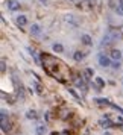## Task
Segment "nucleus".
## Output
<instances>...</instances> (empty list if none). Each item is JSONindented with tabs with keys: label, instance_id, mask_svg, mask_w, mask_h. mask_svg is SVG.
<instances>
[{
	"label": "nucleus",
	"instance_id": "nucleus-1",
	"mask_svg": "<svg viewBox=\"0 0 123 135\" xmlns=\"http://www.w3.org/2000/svg\"><path fill=\"white\" fill-rule=\"evenodd\" d=\"M111 62H112V61H111L106 55H103V53H100V55H99V64H100L102 67H110Z\"/></svg>",
	"mask_w": 123,
	"mask_h": 135
},
{
	"label": "nucleus",
	"instance_id": "nucleus-2",
	"mask_svg": "<svg viewBox=\"0 0 123 135\" xmlns=\"http://www.w3.org/2000/svg\"><path fill=\"white\" fill-rule=\"evenodd\" d=\"M64 20H65V21H67V23H68L70 26H73V27H78V20L74 18L73 15H72V14L65 15V17H64Z\"/></svg>",
	"mask_w": 123,
	"mask_h": 135
},
{
	"label": "nucleus",
	"instance_id": "nucleus-3",
	"mask_svg": "<svg viewBox=\"0 0 123 135\" xmlns=\"http://www.w3.org/2000/svg\"><path fill=\"white\" fill-rule=\"evenodd\" d=\"M8 9H11V11H18L20 2H17V0H9V2H8Z\"/></svg>",
	"mask_w": 123,
	"mask_h": 135
},
{
	"label": "nucleus",
	"instance_id": "nucleus-4",
	"mask_svg": "<svg viewBox=\"0 0 123 135\" xmlns=\"http://www.w3.org/2000/svg\"><path fill=\"white\" fill-rule=\"evenodd\" d=\"M74 86H78L79 90H84V91H85V82H84V79L79 78V76L74 78Z\"/></svg>",
	"mask_w": 123,
	"mask_h": 135
},
{
	"label": "nucleus",
	"instance_id": "nucleus-5",
	"mask_svg": "<svg viewBox=\"0 0 123 135\" xmlns=\"http://www.w3.org/2000/svg\"><path fill=\"white\" fill-rule=\"evenodd\" d=\"M111 58H112L114 61H120V59H122V52L119 49H112L111 50Z\"/></svg>",
	"mask_w": 123,
	"mask_h": 135
},
{
	"label": "nucleus",
	"instance_id": "nucleus-6",
	"mask_svg": "<svg viewBox=\"0 0 123 135\" xmlns=\"http://www.w3.org/2000/svg\"><path fill=\"white\" fill-rule=\"evenodd\" d=\"M112 124H114V123L110 120V117H108V115H105V118L100 120V126H102V128H111Z\"/></svg>",
	"mask_w": 123,
	"mask_h": 135
},
{
	"label": "nucleus",
	"instance_id": "nucleus-7",
	"mask_svg": "<svg viewBox=\"0 0 123 135\" xmlns=\"http://www.w3.org/2000/svg\"><path fill=\"white\" fill-rule=\"evenodd\" d=\"M81 41L85 44V46H91V44H93V38L90 37L88 33H84V35L81 37Z\"/></svg>",
	"mask_w": 123,
	"mask_h": 135
},
{
	"label": "nucleus",
	"instance_id": "nucleus-8",
	"mask_svg": "<svg viewBox=\"0 0 123 135\" xmlns=\"http://www.w3.org/2000/svg\"><path fill=\"white\" fill-rule=\"evenodd\" d=\"M26 118H29V120H37L38 118V114L35 109H29L26 111Z\"/></svg>",
	"mask_w": 123,
	"mask_h": 135
},
{
	"label": "nucleus",
	"instance_id": "nucleus-9",
	"mask_svg": "<svg viewBox=\"0 0 123 135\" xmlns=\"http://www.w3.org/2000/svg\"><path fill=\"white\" fill-rule=\"evenodd\" d=\"M94 84H96V88L100 90V88H103V86H105V80L102 79V78L96 76V78H94Z\"/></svg>",
	"mask_w": 123,
	"mask_h": 135
},
{
	"label": "nucleus",
	"instance_id": "nucleus-10",
	"mask_svg": "<svg viewBox=\"0 0 123 135\" xmlns=\"http://www.w3.org/2000/svg\"><path fill=\"white\" fill-rule=\"evenodd\" d=\"M31 33L32 35H40V33H41V26L40 25H32L31 26Z\"/></svg>",
	"mask_w": 123,
	"mask_h": 135
},
{
	"label": "nucleus",
	"instance_id": "nucleus-11",
	"mask_svg": "<svg viewBox=\"0 0 123 135\" xmlns=\"http://www.w3.org/2000/svg\"><path fill=\"white\" fill-rule=\"evenodd\" d=\"M73 59H74L76 62H81L82 59H84V53H82L81 50H76V52L73 53Z\"/></svg>",
	"mask_w": 123,
	"mask_h": 135
},
{
	"label": "nucleus",
	"instance_id": "nucleus-12",
	"mask_svg": "<svg viewBox=\"0 0 123 135\" xmlns=\"http://www.w3.org/2000/svg\"><path fill=\"white\" fill-rule=\"evenodd\" d=\"M17 25L18 26H26L27 25V18H26L25 15H18V17H17Z\"/></svg>",
	"mask_w": 123,
	"mask_h": 135
},
{
	"label": "nucleus",
	"instance_id": "nucleus-13",
	"mask_svg": "<svg viewBox=\"0 0 123 135\" xmlns=\"http://www.w3.org/2000/svg\"><path fill=\"white\" fill-rule=\"evenodd\" d=\"M27 52L31 53V56H34V59H35V62H37V64H41V62H40V58H38V55H37V52H35V49L27 47Z\"/></svg>",
	"mask_w": 123,
	"mask_h": 135
},
{
	"label": "nucleus",
	"instance_id": "nucleus-14",
	"mask_svg": "<svg viewBox=\"0 0 123 135\" xmlns=\"http://www.w3.org/2000/svg\"><path fill=\"white\" fill-rule=\"evenodd\" d=\"M96 103L97 105H111V102L108 100V99H105V97H97L96 99Z\"/></svg>",
	"mask_w": 123,
	"mask_h": 135
},
{
	"label": "nucleus",
	"instance_id": "nucleus-15",
	"mask_svg": "<svg viewBox=\"0 0 123 135\" xmlns=\"http://www.w3.org/2000/svg\"><path fill=\"white\" fill-rule=\"evenodd\" d=\"M52 49L55 50L56 53H61V52H64V46H62V44H59V43H55Z\"/></svg>",
	"mask_w": 123,
	"mask_h": 135
},
{
	"label": "nucleus",
	"instance_id": "nucleus-16",
	"mask_svg": "<svg viewBox=\"0 0 123 135\" xmlns=\"http://www.w3.org/2000/svg\"><path fill=\"white\" fill-rule=\"evenodd\" d=\"M46 134V126L44 124H40L37 128V135H44Z\"/></svg>",
	"mask_w": 123,
	"mask_h": 135
},
{
	"label": "nucleus",
	"instance_id": "nucleus-17",
	"mask_svg": "<svg viewBox=\"0 0 123 135\" xmlns=\"http://www.w3.org/2000/svg\"><path fill=\"white\" fill-rule=\"evenodd\" d=\"M93 74H94V71H93V68H85V71H84V76H85L87 79H90Z\"/></svg>",
	"mask_w": 123,
	"mask_h": 135
},
{
	"label": "nucleus",
	"instance_id": "nucleus-18",
	"mask_svg": "<svg viewBox=\"0 0 123 135\" xmlns=\"http://www.w3.org/2000/svg\"><path fill=\"white\" fill-rule=\"evenodd\" d=\"M34 86H35V91H37L38 94H43V88H41V85H40L38 82H35V84H34Z\"/></svg>",
	"mask_w": 123,
	"mask_h": 135
},
{
	"label": "nucleus",
	"instance_id": "nucleus-19",
	"mask_svg": "<svg viewBox=\"0 0 123 135\" xmlns=\"http://www.w3.org/2000/svg\"><path fill=\"white\" fill-rule=\"evenodd\" d=\"M114 124H119V126H123V118H122V117H117L116 120H114Z\"/></svg>",
	"mask_w": 123,
	"mask_h": 135
},
{
	"label": "nucleus",
	"instance_id": "nucleus-20",
	"mask_svg": "<svg viewBox=\"0 0 123 135\" xmlns=\"http://www.w3.org/2000/svg\"><path fill=\"white\" fill-rule=\"evenodd\" d=\"M111 67L116 68V70H117V68H120V62H119V61H112V62H111Z\"/></svg>",
	"mask_w": 123,
	"mask_h": 135
},
{
	"label": "nucleus",
	"instance_id": "nucleus-21",
	"mask_svg": "<svg viewBox=\"0 0 123 135\" xmlns=\"http://www.w3.org/2000/svg\"><path fill=\"white\" fill-rule=\"evenodd\" d=\"M0 70H2V73H5V71H6V64H5V61L0 62Z\"/></svg>",
	"mask_w": 123,
	"mask_h": 135
},
{
	"label": "nucleus",
	"instance_id": "nucleus-22",
	"mask_svg": "<svg viewBox=\"0 0 123 135\" xmlns=\"http://www.w3.org/2000/svg\"><path fill=\"white\" fill-rule=\"evenodd\" d=\"M68 91H70V93H72V94H73V96H74V99H76V100H81V97H79V96H78V94H76V91H74V90H72V88H68Z\"/></svg>",
	"mask_w": 123,
	"mask_h": 135
},
{
	"label": "nucleus",
	"instance_id": "nucleus-23",
	"mask_svg": "<svg viewBox=\"0 0 123 135\" xmlns=\"http://www.w3.org/2000/svg\"><path fill=\"white\" fill-rule=\"evenodd\" d=\"M111 106H112L114 109H117L119 112H122V114H123V108H120V106H117V105H114V103H111Z\"/></svg>",
	"mask_w": 123,
	"mask_h": 135
},
{
	"label": "nucleus",
	"instance_id": "nucleus-24",
	"mask_svg": "<svg viewBox=\"0 0 123 135\" xmlns=\"http://www.w3.org/2000/svg\"><path fill=\"white\" fill-rule=\"evenodd\" d=\"M116 12L119 14V15H123V8L122 6H117L116 8Z\"/></svg>",
	"mask_w": 123,
	"mask_h": 135
},
{
	"label": "nucleus",
	"instance_id": "nucleus-25",
	"mask_svg": "<svg viewBox=\"0 0 123 135\" xmlns=\"http://www.w3.org/2000/svg\"><path fill=\"white\" fill-rule=\"evenodd\" d=\"M44 120H46V122H50V112H46V114H44Z\"/></svg>",
	"mask_w": 123,
	"mask_h": 135
},
{
	"label": "nucleus",
	"instance_id": "nucleus-26",
	"mask_svg": "<svg viewBox=\"0 0 123 135\" xmlns=\"http://www.w3.org/2000/svg\"><path fill=\"white\" fill-rule=\"evenodd\" d=\"M38 2H40L41 5H47V2H49V0H38Z\"/></svg>",
	"mask_w": 123,
	"mask_h": 135
},
{
	"label": "nucleus",
	"instance_id": "nucleus-27",
	"mask_svg": "<svg viewBox=\"0 0 123 135\" xmlns=\"http://www.w3.org/2000/svg\"><path fill=\"white\" fill-rule=\"evenodd\" d=\"M119 6H122V8H123V0H119Z\"/></svg>",
	"mask_w": 123,
	"mask_h": 135
},
{
	"label": "nucleus",
	"instance_id": "nucleus-28",
	"mask_svg": "<svg viewBox=\"0 0 123 135\" xmlns=\"http://www.w3.org/2000/svg\"><path fill=\"white\" fill-rule=\"evenodd\" d=\"M52 135H59V134H58V132H52Z\"/></svg>",
	"mask_w": 123,
	"mask_h": 135
}]
</instances>
